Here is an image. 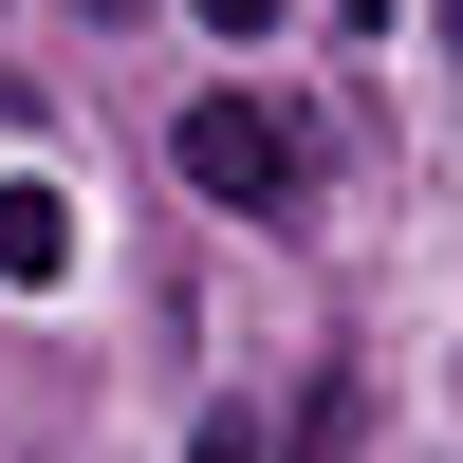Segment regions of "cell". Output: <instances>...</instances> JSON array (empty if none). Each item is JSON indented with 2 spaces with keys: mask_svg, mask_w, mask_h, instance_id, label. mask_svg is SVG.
<instances>
[{
  "mask_svg": "<svg viewBox=\"0 0 463 463\" xmlns=\"http://www.w3.org/2000/svg\"><path fill=\"white\" fill-rule=\"evenodd\" d=\"M93 19H130V0H93Z\"/></svg>",
  "mask_w": 463,
  "mask_h": 463,
  "instance_id": "obj_7",
  "label": "cell"
},
{
  "mask_svg": "<svg viewBox=\"0 0 463 463\" xmlns=\"http://www.w3.org/2000/svg\"><path fill=\"white\" fill-rule=\"evenodd\" d=\"M185 463H260V427H241V408H204V427H185Z\"/></svg>",
  "mask_w": 463,
  "mask_h": 463,
  "instance_id": "obj_3",
  "label": "cell"
},
{
  "mask_svg": "<svg viewBox=\"0 0 463 463\" xmlns=\"http://www.w3.org/2000/svg\"><path fill=\"white\" fill-rule=\"evenodd\" d=\"M74 279V204L56 185H0V297H56Z\"/></svg>",
  "mask_w": 463,
  "mask_h": 463,
  "instance_id": "obj_2",
  "label": "cell"
},
{
  "mask_svg": "<svg viewBox=\"0 0 463 463\" xmlns=\"http://www.w3.org/2000/svg\"><path fill=\"white\" fill-rule=\"evenodd\" d=\"M167 167L204 185V204H241V222H297V204H316V130H297L279 93H185Z\"/></svg>",
  "mask_w": 463,
  "mask_h": 463,
  "instance_id": "obj_1",
  "label": "cell"
},
{
  "mask_svg": "<svg viewBox=\"0 0 463 463\" xmlns=\"http://www.w3.org/2000/svg\"><path fill=\"white\" fill-rule=\"evenodd\" d=\"M445 56H463V0H445Z\"/></svg>",
  "mask_w": 463,
  "mask_h": 463,
  "instance_id": "obj_6",
  "label": "cell"
},
{
  "mask_svg": "<svg viewBox=\"0 0 463 463\" xmlns=\"http://www.w3.org/2000/svg\"><path fill=\"white\" fill-rule=\"evenodd\" d=\"M334 19H390V0H334Z\"/></svg>",
  "mask_w": 463,
  "mask_h": 463,
  "instance_id": "obj_5",
  "label": "cell"
},
{
  "mask_svg": "<svg viewBox=\"0 0 463 463\" xmlns=\"http://www.w3.org/2000/svg\"><path fill=\"white\" fill-rule=\"evenodd\" d=\"M185 19H204V37H279V0H185Z\"/></svg>",
  "mask_w": 463,
  "mask_h": 463,
  "instance_id": "obj_4",
  "label": "cell"
}]
</instances>
